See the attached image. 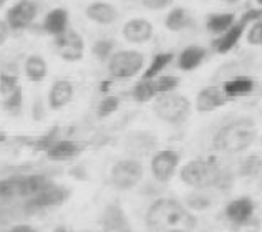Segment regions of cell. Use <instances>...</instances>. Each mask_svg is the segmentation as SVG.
Instances as JSON below:
<instances>
[{"instance_id":"47","label":"cell","mask_w":262,"mask_h":232,"mask_svg":"<svg viewBox=\"0 0 262 232\" xmlns=\"http://www.w3.org/2000/svg\"><path fill=\"white\" fill-rule=\"evenodd\" d=\"M7 2H9V0H0V7H4Z\"/></svg>"},{"instance_id":"4","label":"cell","mask_w":262,"mask_h":232,"mask_svg":"<svg viewBox=\"0 0 262 232\" xmlns=\"http://www.w3.org/2000/svg\"><path fill=\"white\" fill-rule=\"evenodd\" d=\"M155 114L169 125H183L191 114V101L184 95L166 93L160 95L155 101Z\"/></svg>"},{"instance_id":"43","label":"cell","mask_w":262,"mask_h":232,"mask_svg":"<svg viewBox=\"0 0 262 232\" xmlns=\"http://www.w3.org/2000/svg\"><path fill=\"white\" fill-rule=\"evenodd\" d=\"M9 232H38V230L33 226H29V224H17Z\"/></svg>"},{"instance_id":"15","label":"cell","mask_w":262,"mask_h":232,"mask_svg":"<svg viewBox=\"0 0 262 232\" xmlns=\"http://www.w3.org/2000/svg\"><path fill=\"white\" fill-rule=\"evenodd\" d=\"M247 27L249 25H246L244 22H241V20H236V24H234L229 30L212 40V50H214L216 53H219V55L229 53L232 49H236L239 40L243 38V35L246 33Z\"/></svg>"},{"instance_id":"12","label":"cell","mask_w":262,"mask_h":232,"mask_svg":"<svg viewBox=\"0 0 262 232\" xmlns=\"http://www.w3.org/2000/svg\"><path fill=\"white\" fill-rule=\"evenodd\" d=\"M70 196V191L60 186H50L45 189L43 193L33 196L27 202V206L30 209H47V207H57L61 206Z\"/></svg>"},{"instance_id":"3","label":"cell","mask_w":262,"mask_h":232,"mask_svg":"<svg viewBox=\"0 0 262 232\" xmlns=\"http://www.w3.org/2000/svg\"><path fill=\"white\" fill-rule=\"evenodd\" d=\"M256 138V121L249 118V116H243V118L232 120L217 129V133L212 138V148L219 153L236 154L241 151H246L247 148L252 146Z\"/></svg>"},{"instance_id":"6","label":"cell","mask_w":262,"mask_h":232,"mask_svg":"<svg viewBox=\"0 0 262 232\" xmlns=\"http://www.w3.org/2000/svg\"><path fill=\"white\" fill-rule=\"evenodd\" d=\"M144 176V168L136 158H126L115 163L110 173V181L120 191H129L141 182Z\"/></svg>"},{"instance_id":"7","label":"cell","mask_w":262,"mask_h":232,"mask_svg":"<svg viewBox=\"0 0 262 232\" xmlns=\"http://www.w3.org/2000/svg\"><path fill=\"white\" fill-rule=\"evenodd\" d=\"M55 50H57L61 60L75 63V61H80L83 58L85 42L77 30L68 29L61 35L55 37Z\"/></svg>"},{"instance_id":"35","label":"cell","mask_w":262,"mask_h":232,"mask_svg":"<svg viewBox=\"0 0 262 232\" xmlns=\"http://www.w3.org/2000/svg\"><path fill=\"white\" fill-rule=\"evenodd\" d=\"M179 81H181L179 77H174V75H160L158 78H155L153 83H155L158 97H160V95L173 93L179 86Z\"/></svg>"},{"instance_id":"28","label":"cell","mask_w":262,"mask_h":232,"mask_svg":"<svg viewBox=\"0 0 262 232\" xmlns=\"http://www.w3.org/2000/svg\"><path fill=\"white\" fill-rule=\"evenodd\" d=\"M173 58H174L173 52H161V53H158V55H155L153 60H151L149 66L146 68V72L143 73L141 80H155V78H158L164 68H166L171 61H173Z\"/></svg>"},{"instance_id":"16","label":"cell","mask_w":262,"mask_h":232,"mask_svg":"<svg viewBox=\"0 0 262 232\" xmlns=\"http://www.w3.org/2000/svg\"><path fill=\"white\" fill-rule=\"evenodd\" d=\"M123 37L129 43H146L153 37V25L146 18H133L123 25Z\"/></svg>"},{"instance_id":"36","label":"cell","mask_w":262,"mask_h":232,"mask_svg":"<svg viewBox=\"0 0 262 232\" xmlns=\"http://www.w3.org/2000/svg\"><path fill=\"white\" fill-rule=\"evenodd\" d=\"M57 141H58V128H53L47 134L37 138V141L33 143V148H35V151H45L47 153Z\"/></svg>"},{"instance_id":"5","label":"cell","mask_w":262,"mask_h":232,"mask_svg":"<svg viewBox=\"0 0 262 232\" xmlns=\"http://www.w3.org/2000/svg\"><path fill=\"white\" fill-rule=\"evenodd\" d=\"M144 66V55L136 50L115 52L108 60V72L116 80H128L136 77Z\"/></svg>"},{"instance_id":"19","label":"cell","mask_w":262,"mask_h":232,"mask_svg":"<svg viewBox=\"0 0 262 232\" xmlns=\"http://www.w3.org/2000/svg\"><path fill=\"white\" fill-rule=\"evenodd\" d=\"M219 194H223L217 189H194V193H189L186 197V207L204 211L211 206H214L219 199Z\"/></svg>"},{"instance_id":"22","label":"cell","mask_w":262,"mask_h":232,"mask_svg":"<svg viewBox=\"0 0 262 232\" xmlns=\"http://www.w3.org/2000/svg\"><path fill=\"white\" fill-rule=\"evenodd\" d=\"M254 88H256V81L251 77H234L223 83V91L229 100L246 97L254 91Z\"/></svg>"},{"instance_id":"34","label":"cell","mask_w":262,"mask_h":232,"mask_svg":"<svg viewBox=\"0 0 262 232\" xmlns=\"http://www.w3.org/2000/svg\"><path fill=\"white\" fill-rule=\"evenodd\" d=\"M92 53L100 61H108L115 53V40L112 38H100L92 47Z\"/></svg>"},{"instance_id":"18","label":"cell","mask_w":262,"mask_h":232,"mask_svg":"<svg viewBox=\"0 0 262 232\" xmlns=\"http://www.w3.org/2000/svg\"><path fill=\"white\" fill-rule=\"evenodd\" d=\"M85 13L92 22L98 25H110L118 18V10L115 9V5L110 2H103V0L92 2L85 9Z\"/></svg>"},{"instance_id":"33","label":"cell","mask_w":262,"mask_h":232,"mask_svg":"<svg viewBox=\"0 0 262 232\" xmlns=\"http://www.w3.org/2000/svg\"><path fill=\"white\" fill-rule=\"evenodd\" d=\"M262 173V158L257 154H251L241 161L239 174L243 177H256Z\"/></svg>"},{"instance_id":"10","label":"cell","mask_w":262,"mask_h":232,"mask_svg":"<svg viewBox=\"0 0 262 232\" xmlns=\"http://www.w3.org/2000/svg\"><path fill=\"white\" fill-rule=\"evenodd\" d=\"M100 224L103 232H133L128 216L120 204H108L101 214Z\"/></svg>"},{"instance_id":"44","label":"cell","mask_w":262,"mask_h":232,"mask_svg":"<svg viewBox=\"0 0 262 232\" xmlns=\"http://www.w3.org/2000/svg\"><path fill=\"white\" fill-rule=\"evenodd\" d=\"M53 232H73V230H70V229H67V227H63V226H60V227H57Z\"/></svg>"},{"instance_id":"24","label":"cell","mask_w":262,"mask_h":232,"mask_svg":"<svg viewBox=\"0 0 262 232\" xmlns=\"http://www.w3.org/2000/svg\"><path fill=\"white\" fill-rule=\"evenodd\" d=\"M53 186L52 181L43 174H29L22 176V196L20 197H33L40 193H43L45 189Z\"/></svg>"},{"instance_id":"48","label":"cell","mask_w":262,"mask_h":232,"mask_svg":"<svg viewBox=\"0 0 262 232\" xmlns=\"http://www.w3.org/2000/svg\"><path fill=\"white\" fill-rule=\"evenodd\" d=\"M256 2H257V4H259L260 7H262V0H256Z\"/></svg>"},{"instance_id":"30","label":"cell","mask_w":262,"mask_h":232,"mask_svg":"<svg viewBox=\"0 0 262 232\" xmlns=\"http://www.w3.org/2000/svg\"><path fill=\"white\" fill-rule=\"evenodd\" d=\"M2 108L12 116L22 114V110H24V90H22V86H18L15 91H12L10 95L4 97Z\"/></svg>"},{"instance_id":"2","label":"cell","mask_w":262,"mask_h":232,"mask_svg":"<svg viewBox=\"0 0 262 232\" xmlns=\"http://www.w3.org/2000/svg\"><path fill=\"white\" fill-rule=\"evenodd\" d=\"M181 181L194 189H217L226 193L232 184V176L219 165L217 158H198L181 168Z\"/></svg>"},{"instance_id":"25","label":"cell","mask_w":262,"mask_h":232,"mask_svg":"<svg viewBox=\"0 0 262 232\" xmlns=\"http://www.w3.org/2000/svg\"><path fill=\"white\" fill-rule=\"evenodd\" d=\"M234 24H236V15L231 12L211 13V15H208V18H206V29L217 37L229 30Z\"/></svg>"},{"instance_id":"27","label":"cell","mask_w":262,"mask_h":232,"mask_svg":"<svg viewBox=\"0 0 262 232\" xmlns=\"http://www.w3.org/2000/svg\"><path fill=\"white\" fill-rule=\"evenodd\" d=\"M191 22L192 20L188 10L183 9V7H174L166 15V18H164V27L171 32H181L184 29H188Z\"/></svg>"},{"instance_id":"11","label":"cell","mask_w":262,"mask_h":232,"mask_svg":"<svg viewBox=\"0 0 262 232\" xmlns=\"http://www.w3.org/2000/svg\"><path fill=\"white\" fill-rule=\"evenodd\" d=\"M227 100L229 98H227L226 93L223 91V86L209 85L198 93L196 110L199 113H211L217 110V108H223L227 103Z\"/></svg>"},{"instance_id":"1","label":"cell","mask_w":262,"mask_h":232,"mask_svg":"<svg viewBox=\"0 0 262 232\" xmlns=\"http://www.w3.org/2000/svg\"><path fill=\"white\" fill-rule=\"evenodd\" d=\"M146 226L151 232H192L198 219L184 202L173 197H161L149 206Z\"/></svg>"},{"instance_id":"37","label":"cell","mask_w":262,"mask_h":232,"mask_svg":"<svg viewBox=\"0 0 262 232\" xmlns=\"http://www.w3.org/2000/svg\"><path fill=\"white\" fill-rule=\"evenodd\" d=\"M120 106V100L116 97H106L100 101L98 105V116L100 118H106V116L113 114Z\"/></svg>"},{"instance_id":"23","label":"cell","mask_w":262,"mask_h":232,"mask_svg":"<svg viewBox=\"0 0 262 232\" xmlns=\"http://www.w3.org/2000/svg\"><path fill=\"white\" fill-rule=\"evenodd\" d=\"M81 148L78 143L72 140H58L55 145L47 151V158L52 161H68L78 156Z\"/></svg>"},{"instance_id":"45","label":"cell","mask_w":262,"mask_h":232,"mask_svg":"<svg viewBox=\"0 0 262 232\" xmlns=\"http://www.w3.org/2000/svg\"><path fill=\"white\" fill-rule=\"evenodd\" d=\"M5 140H7V136H5L4 133H0V145H2V143H4Z\"/></svg>"},{"instance_id":"20","label":"cell","mask_w":262,"mask_h":232,"mask_svg":"<svg viewBox=\"0 0 262 232\" xmlns=\"http://www.w3.org/2000/svg\"><path fill=\"white\" fill-rule=\"evenodd\" d=\"M42 29L52 37H58L68 30V12L65 9H53L45 15Z\"/></svg>"},{"instance_id":"21","label":"cell","mask_w":262,"mask_h":232,"mask_svg":"<svg viewBox=\"0 0 262 232\" xmlns=\"http://www.w3.org/2000/svg\"><path fill=\"white\" fill-rule=\"evenodd\" d=\"M206 55H208V50L204 47H199V45H189L179 53L178 57V66L181 68L183 72H191V70H196L204 61Z\"/></svg>"},{"instance_id":"14","label":"cell","mask_w":262,"mask_h":232,"mask_svg":"<svg viewBox=\"0 0 262 232\" xmlns=\"http://www.w3.org/2000/svg\"><path fill=\"white\" fill-rule=\"evenodd\" d=\"M156 145H158V140L151 133H146V131L129 133L125 140L126 153H129L131 156H136V158L151 154L155 151Z\"/></svg>"},{"instance_id":"46","label":"cell","mask_w":262,"mask_h":232,"mask_svg":"<svg viewBox=\"0 0 262 232\" xmlns=\"http://www.w3.org/2000/svg\"><path fill=\"white\" fill-rule=\"evenodd\" d=\"M224 2H227V4H237L239 0H224Z\"/></svg>"},{"instance_id":"26","label":"cell","mask_w":262,"mask_h":232,"mask_svg":"<svg viewBox=\"0 0 262 232\" xmlns=\"http://www.w3.org/2000/svg\"><path fill=\"white\" fill-rule=\"evenodd\" d=\"M24 72L30 81H33V83H40V81H43L47 78L48 65H47L45 58H42L40 55H30L25 60Z\"/></svg>"},{"instance_id":"29","label":"cell","mask_w":262,"mask_h":232,"mask_svg":"<svg viewBox=\"0 0 262 232\" xmlns=\"http://www.w3.org/2000/svg\"><path fill=\"white\" fill-rule=\"evenodd\" d=\"M18 70L17 68H2L0 70V95L7 97L18 88Z\"/></svg>"},{"instance_id":"38","label":"cell","mask_w":262,"mask_h":232,"mask_svg":"<svg viewBox=\"0 0 262 232\" xmlns=\"http://www.w3.org/2000/svg\"><path fill=\"white\" fill-rule=\"evenodd\" d=\"M229 232H262V221L254 216L252 219L243 224H234Z\"/></svg>"},{"instance_id":"32","label":"cell","mask_w":262,"mask_h":232,"mask_svg":"<svg viewBox=\"0 0 262 232\" xmlns=\"http://www.w3.org/2000/svg\"><path fill=\"white\" fill-rule=\"evenodd\" d=\"M133 98L138 101V103H146V101H151L153 98H158L156 88L153 80H141L138 81L133 88Z\"/></svg>"},{"instance_id":"39","label":"cell","mask_w":262,"mask_h":232,"mask_svg":"<svg viewBox=\"0 0 262 232\" xmlns=\"http://www.w3.org/2000/svg\"><path fill=\"white\" fill-rule=\"evenodd\" d=\"M247 42L251 45H256V47L262 45V20H259V22L252 24L249 27V32H247Z\"/></svg>"},{"instance_id":"42","label":"cell","mask_w":262,"mask_h":232,"mask_svg":"<svg viewBox=\"0 0 262 232\" xmlns=\"http://www.w3.org/2000/svg\"><path fill=\"white\" fill-rule=\"evenodd\" d=\"M10 37V27L7 25L5 20H0V47H2Z\"/></svg>"},{"instance_id":"17","label":"cell","mask_w":262,"mask_h":232,"mask_svg":"<svg viewBox=\"0 0 262 232\" xmlns=\"http://www.w3.org/2000/svg\"><path fill=\"white\" fill-rule=\"evenodd\" d=\"M75 88L72 81L68 80H57L48 91V106L52 110H61L73 100Z\"/></svg>"},{"instance_id":"13","label":"cell","mask_w":262,"mask_h":232,"mask_svg":"<svg viewBox=\"0 0 262 232\" xmlns=\"http://www.w3.org/2000/svg\"><path fill=\"white\" fill-rule=\"evenodd\" d=\"M256 213V204L251 199V197H237V199L231 201L224 209V216L226 219L229 221L232 226L234 224H243L246 221H249L254 217Z\"/></svg>"},{"instance_id":"9","label":"cell","mask_w":262,"mask_h":232,"mask_svg":"<svg viewBox=\"0 0 262 232\" xmlns=\"http://www.w3.org/2000/svg\"><path fill=\"white\" fill-rule=\"evenodd\" d=\"M37 13L38 5L35 0H18L7 10L5 22L10 27V30H25L37 18Z\"/></svg>"},{"instance_id":"8","label":"cell","mask_w":262,"mask_h":232,"mask_svg":"<svg viewBox=\"0 0 262 232\" xmlns=\"http://www.w3.org/2000/svg\"><path fill=\"white\" fill-rule=\"evenodd\" d=\"M181 163V154L174 149H161L151 158V174L158 182H168Z\"/></svg>"},{"instance_id":"41","label":"cell","mask_w":262,"mask_h":232,"mask_svg":"<svg viewBox=\"0 0 262 232\" xmlns=\"http://www.w3.org/2000/svg\"><path fill=\"white\" fill-rule=\"evenodd\" d=\"M141 2L149 10H163L173 4L174 0H141Z\"/></svg>"},{"instance_id":"40","label":"cell","mask_w":262,"mask_h":232,"mask_svg":"<svg viewBox=\"0 0 262 232\" xmlns=\"http://www.w3.org/2000/svg\"><path fill=\"white\" fill-rule=\"evenodd\" d=\"M239 20L241 22H244L246 25L259 22V20H262V7H254V9L246 10L243 15H241Z\"/></svg>"},{"instance_id":"31","label":"cell","mask_w":262,"mask_h":232,"mask_svg":"<svg viewBox=\"0 0 262 232\" xmlns=\"http://www.w3.org/2000/svg\"><path fill=\"white\" fill-rule=\"evenodd\" d=\"M22 196V176H12L0 181V199Z\"/></svg>"}]
</instances>
